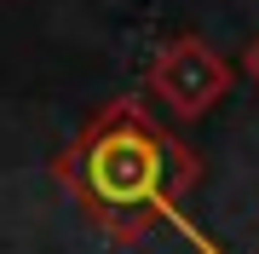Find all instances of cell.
<instances>
[{
  "label": "cell",
  "instance_id": "obj_1",
  "mask_svg": "<svg viewBox=\"0 0 259 254\" xmlns=\"http://www.w3.org/2000/svg\"><path fill=\"white\" fill-rule=\"evenodd\" d=\"M58 179L115 237H139L156 214L179 220L173 197H167V133L133 98H115L93 116L75 151L58 156Z\"/></svg>",
  "mask_w": 259,
  "mask_h": 254
},
{
  "label": "cell",
  "instance_id": "obj_2",
  "mask_svg": "<svg viewBox=\"0 0 259 254\" xmlns=\"http://www.w3.org/2000/svg\"><path fill=\"white\" fill-rule=\"evenodd\" d=\"M150 93H156L179 122H196L231 93V64L207 47L202 35H173L150 64Z\"/></svg>",
  "mask_w": 259,
  "mask_h": 254
},
{
  "label": "cell",
  "instance_id": "obj_3",
  "mask_svg": "<svg viewBox=\"0 0 259 254\" xmlns=\"http://www.w3.org/2000/svg\"><path fill=\"white\" fill-rule=\"evenodd\" d=\"M242 69H248V76L259 81V41H253V47H248V52H242Z\"/></svg>",
  "mask_w": 259,
  "mask_h": 254
}]
</instances>
